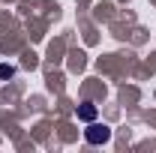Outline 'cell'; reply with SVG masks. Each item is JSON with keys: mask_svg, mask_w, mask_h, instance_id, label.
I'll use <instances>...</instances> for the list:
<instances>
[{"mask_svg": "<svg viewBox=\"0 0 156 153\" xmlns=\"http://www.w3.org/2000/svg\"><path fill=\"white\" fill-rule=\"evenodd\" d=\"M78 117H81V120H93V117H96V105H93V102H84V105L78 108Z\"/></svg>", "mask_w": 156, "mask_h": 153, "instance_id": "2", "label": "cell"}, {"mask_svg": "<svg viewBox=\"0 0 156 153\" xmlns=\"http://www.w3.org/2000/svg\"><path fill=\"white\" fill-rule=\"evenodd\" d=\"M84 138H87L90 144H108V141H111V129H108V126H99V123H93V126H87Z\"/></svg>", "mask_w": 156, "mask_h": 153, "instance_id": "1", "label": "cell"}, {"mask_svg": "<svg viewBox=\"0 0 156 153\" xmlns=\"http://www.w3.org/2000/svg\"><path fill=\"white\" fill-rule=\"evenodd\" d=\"M12 75H15L12 66H0V78H12Z\"/></svg>", "mask_w": 156, "mask_h": 153, "instance_id": "3", "label": "cell"}]
</instances>
